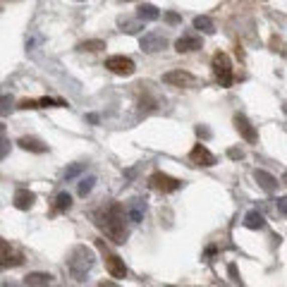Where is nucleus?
<instances>
[{
    "mask_svg": "<svg viewBox=\"0 0 287 287\" xmlns=\"http://www.w3.org/2000/svg\"><path fill=\"white\" fill-rule=\"evenodd\" d=\"M125 213H127V208H122L120 204H113V206L106 208L99 216V220H96V225H99V228L106 232V237H108L110 242H115V244H125V242H127Z\"/></svg>",
    "mask_w": 287,
    "mask_h": 287,
    "instance_id": "1",
    "label": "nucleus"
},
{
    "mask_svg": "<svg viewBox=\"0 0 287 287\" xmlns=\"http://www.w3.org/2000/svg\"><path fill=\"white\" fill-rule=\"evenodd\" d=\"M96 263V256H93V249L86 247V244H79V247L72 249V254H69V275L74 277L77 282H84L86 275H89V270L93 268Z\"/></svg>",
    "mask_w": 287,
    "mask_h": 287,
    "instance_id": "2",
    "label": "nucleus"
},
{
    "mask_svg": "<svg viewBox=\"0 0 287 287\" xmlns=\"http://www.w3.org/2000/svg\"><path fill=\"white\" fill-rule=\"evenodd\" d=\"M213 74L223 89H230L232 86V62L225 53H216L213 55Z\"/></svg>",
    "mask_w": 287,
    "mask_h": 287,
    "instance_id": "3",
    "label": "nucleus"
},
{
    "mask_svg": "<svg viewBox=\"0 0 287 287\" xmlns=\"http://www.w3.org/2000/svg\"><path fill=\"white\" fill-rule=\"evenodd\" d=\"M96 247L103 251V256H106V268H108L110 277H115V280H120V277L127 275V266H125V261L118 256V254H113L108 247H106V242L103 239H99L96 242Z\"/></svg>",
    "mask_w": 287,
    "mask_h": 287,
    "instance_id": "4",
    "label": "nucleus"
},
{
    "mask_svg": "<svg viewBox=\"0 0 287 287\" xmlns=\"http://www.w3.org/2000/svg\"><path fill=\"white\" fill-rule=\"evenodd\" d=\"M163 84H168V86H175V89H192V86H197L199 79L187 72V69H170L163 74Z\"/></svg>",
    "mask_w": 287,
    "mask_h": 287,
    "instance_id": "5",
    "label": "nucleus"
},
{
    "mask_svg": "<svg viewBox=\"0 0 287 287\" xmlns=\"http://www.w3.org/2000/svg\"><path fill=\"white\" fill-rule=\"evenodd\" d=\"M106 67L113 72V74H120V77H129L137 72V65L132 58H125V55H110L106 60Z\"/></svg>",
    "mask_w": 287,
    "mask_h": 287,
    "instance_id": "6",
    "label": "nucleus"
},
{
    "mask_svg": "<svg viewBox=\"0 0 287 287\" xmlns=\"http://www.w3.org/2000/svg\"><path fill=\"white\" fill-rule=\"evenodd\" d=\"M139 46H141L144 53H158V50H163L165 46H168V41H165V36L158 34V31H149V34L141 36Z\"/></svg>",
    "mask_w": 287,
    "mask_h": 287,
    "instance_id": "7",
    "label": "nucleus"
},
{
    "mask_svg": "<svg viewBox=\"0 0 287 287\" xmlns=\"http://www.w3.org/2000/svg\"><path fill=\"white\" fill-rule=\"evenodd\" d=\"M179 179L170 177V175H165V172H153L151 175V187L158 189V192H163V194H170V192H177L179 189Z\"/></svg>",
    "mask_w": 287,
    "mask_h": 287,
    "instance_id": "8",
    "label": "nucleus"
},
{
    "mask_svg": "<svg viewBox=\"0 0 287 287\" xmlns=\"http://www.w3.org/2000/svg\"><path fill=\"white\" fill-rule=\"evenodd\" d=\"M189 158H192L194 165H201V168H211V165H216V156H213L204 144H197L194 149L189 151Z\"/></svg>",
    "mask_w": 287,
    "mask_h": 287,
    "instance_id": "9",
    "label": "nucleus"
},
{
    "mask_svg": "<svg viewBox=\"0 0 287 287\" xmlns=\"http://www.w3.org/2000/svg\"><path fill=\"white\" fill-rule=\"evenodd\" d=\"M0 251H3V268H15V266H22V254L20 251H15L10 247V242L8 239H3L0 242Z\"/></svg>",
    "mask_w": 287,
    "mask_h": 287,
    "instance_id": "10",
    "label": "nucleus"
},
{
    "mask_svg": "<svg viewBox=\"0 0 287 287\" xmlns=\"http://www.w3.org/2000/svg\"><path fill=\"white\" fill-rule=\"evenodd\" d=\"M235 127H237V132L247 139L249 144H256L258 141V134H256V129H254V125H251L244 115H239V113L235 115Z\"/></svg>",
    "mask_w": 287,
    "mask_h": 287,
    "instance_id": "11",
    "label": "nucleus"
},
{
    "mask_svg": "<svg viewBox=\"0 0 287 287\" xmlns=\"http://www.w3.org/2000/svg\"><path fill=\"white\" fill-rule=\"evenodd\" d=\"M201 48V39L194 36V34H184L175 41V50L177 53H192V50H199Z\"/></svg>",
    "mask_w": 287,
    "mask_h": 287,
    "instance_id": "12",
    "label": "nucleus"
},
{
    "mask_svg": "<svg viewBox=\"0 0 287 287\" xmlns=\"http://www.w3.org/2000/svg\"><path fill=\"white\" fill-rule=\"evenodd\" d=\"M34 201H36V194L29 189H20L15 194V208H20V211H29L34 206Z\"/></svg>",
    "mask_w": 287,
    "mask_h": 287,
    "instance_id": "13",
    "label": "nucleus"
},
{
    "mask_svg": "<svg viewBox=\"0 0 287 287\" xmlns=\"http://www.w3.org/2000/svg\"><path fill=\"white\" fill-rule=\"evenodd\" d=\"M254 179L258 182V187L263 189V192H275L277 189V179L270 175V172H266V170H256L254 172Z\"/></svg>",
    "mask_w": 287,
    "mask_h": 287,
    "instance_id": "14",
    "label": "nucleus"
},
{
    "mask_svg": "<svg viewBox=\"0 0 287 287\" xmlns=\"http://www.w3.org/2000/svg\"><path fill=\"white\" fill-rule=\"evenodd\" d=\"M17 144H20L24 151H31V153H46V151H48V146L36 137H22Z\"/></svg>",
    "mask_w": 287,
    "mask_h": 287,
    "instance_id": "15",
    "label": "nucleus"
},
{
    "mask_svg": "<svg viewBox=\"0 0 287 287\" xmlns=\"http://www.w3.org/2000/svg\"><path fill=\"white\" fill-rule=\"evenodd\" d=\"M144 213H146V204H144L141 199H134L127 206V218L132 220V223H141V220H144Z\"/></svg>",
    "mask_w": 287,
    "mask_h": 287,
    "instance_id": "16",
    "label": "nucleus"
},
{
    "mask_svg": "<svg viewBox=\"0 0 287 287\" xmlns=\"http://www.w3.org/2000/svg\"><path fill=\"white\" fill-rule=\"evenodd\" d=\"M50 282H53L50 273H29L27 280H24L27 287H50Z\"/></svg>",
    "mask_w": 287,
    "mask_h": 287,
    "instance_id": "17",
    "label": "nucleus"
},
{
    "mask_svg": "<svg viewBox=\"0 0 287 287\" xmlns=\"http://www.w3.org/2000/svg\"><path fill=\"white\" fill-rule=\"evenodd\" d=\"M244 225L249 230H261L266 225V218H263V213H258V211H249L247 218H244Z\"/></svg>",
    "mask_w": 287,
    "mask_h": 287,
    "instance_id": "18",
    "label": "nucleus"
},
{
    "mask_svg": "<svg viewBox=\"0 0 287 287\" xmlns=\"http://www.w3.org/2000/svg\"><path fill=\"white\" fill-rule=\"evenodd\" d=\"M137 17L141 22H153V20H158L160 17V12H158L156 5H141V8L137 10Z\"/></svg>",
    "mask_w": 287,
    "mask_h": 287,
    "instance_id": "19",
    "label": "nucleus"
},
{
    "mask_svg": "<svg viewBox=\"0 0 287 287\" xmlns=\"http://www.w3.org/2000/svg\"><path fill=\"white\" fill-rule=\"evenodd\" d=\"M194 29L204 31V34H213V31H216V24H213V20H211V17H206V15H199V17H194Z\"/></svg>",
    "mask_w": 287,
    "mask_h": 287,
    "instance_id": "20",
    "label": "nucleus"
},
{
    "mask_svg": "<svg viewBox=\"0 0 287 287\" xmlns=\"http://www.w3.org/2000/svg\"><path fill=\"white\" fill-rule=\"evenodd\" d=\"M77 48H79L81 53H99V50L106 48V43H103L101 39H91V41H81Z\"/></svg>",
    "mask_w": 287,
    "mask_h": 287,
    "instance_id": "21",
    "label": "nucleus"
},
{
    "mask_svg": "<svg viewBox=\"0 0 287 287\" xmlns=\"http://www.w3.org/2000/svg\"><path fill=\"white\" fill-rule=\"evenodd\" d=\"M69 206H72V197H69L67 192L58 194V199H55V211H58V213H65Z\"/></svg>",
    "mask_w": 287,
    "mask_h": 287,
    "instance_id": "22",
    "label": "nucleus"
},
{
    "mask_svg": "<svg viewBox=\"0 0 287 287\" xmlns=\"http://www.w3.org/2000/svg\"><path fill=\"white\" fill-rule=\"evenodd\" d=\"M93 182H96V177H84L79 182V197H86V194H91V189H93Z\"/></svg>",
    "mask_w": 287,
    "mask_h": 287,
    "instance_id": "23",
    "label": "nucleus"
},
{
    "mask_svg": "<svg viewBox=\"0 0 287 287\" xmlns=\"http://www.w3.org/2000/svg\"><path fill=\"white\" fill-rule=\"evenodd\" d=\"M81 170H84V163H77V165H72V168L65 170V179H72V177H77Z\"/></svg>",
    "mask_w": 287,
    "mask_h": 287,
    "instance_id": "24",
    "label": "nucleus"
},
{
    "mask_svg": "<svg viewBox=\"0 0 287 287\" xmlns=\"http://www.w3.org/2000/svg\"><path fill=\"white\" fill-rule=\"evenodd\" d=\"M275 208H277V213H280V216H285L287 218V197H280L275 201Z\"/></svg>",
    "mask_w": 287,
    "mask_h": 287,
    "instance_id": "25",
    "label": "nucleus"
},
{
    "mask_svg": "<svg viewBox=\"0 0 287 287\" xmlns=\"http://www.w3.org/2000/svg\"><path fill=\"white\" fill-rule=\"evenodd\" d=\"M20 108H22V110H34V108H41V103H39V101L24 99V101L20 103Z\"/></svg>",
    "mask_w": 287,
    "mask_h": 287,
    "instance_id": "26",
    "label": "nucleus"
},
{
    "mask_svg": "<svg viewBox=\"0 0 287 287\" xmlns=\"http://www.w3.org/2000/svg\"><path fill=\"white\" fill-rule=\"evenodd\" d=\"M228 273H230V277H232V282H235V285H242V280H239V270H237L235 263H230V266H228Z\"/></svg>",
    "mask_w": 287,
    "mask_h": 287,
    "instance_id": "27",
    "label": "nucleus"
},
{
    "mask_svg": "<svg viewBox=\"0 0 287 287\" xmlns=\"http://www.w3.org/2000/svg\"><path fill=\"white\" fill-rule=\"evenodd\" d=\"M122 27H127V34H134V31H139V24L137 22H122Z\"/></svg>",
    "mask_w": 287,
    "mask_h": 287,
    "instance_id": "28",
    "label": "nucleus"
},
{
    "mask_svg": "<svg viewBox=\"0 0 287 287\" xmlns=\"http://www.w3.org/2000/svg\"><path fill=\"white\" fill-rule=\"evenodd\" d=\"M228 156H230V158H232V160H239V158H242V156H244V153H242V151H239V149H228Z\"/></svg>",
    "mask_w": 287,
    "mask_h": 287,
    "instance_id": "29",
    "label": "nucleus"
},
{
    "mask_svg": "<svg viewBox=\"0 0 287 287\" xmlns=\"http://www.w3.org/2000/svg\"><path fill=\"white\" fill-rule=\"evenodd\" d=\"M39 103H41V108H50V106H55V101L53 99H41Z\"/></svg>",
    "mask_w": 287,
    "mask_h": 287,
    "instance_id": "30",
    "label": "nucleus"
},
{
    "mask_svg": "<svg viewBox=\"0 0 287 287\" xmlns=\"http://www.w3.org/2000/svg\"><path fill=\"white\" fill-rule=\"evenodd\" d=\"M165 20H168L170 24H177V22H179V17H177V15H175V12H170V15H165Z\"/></svg>",
    "mask_w": 287,
    "mask_h": 287,
    "instance_id": "31",
    "label": "nucleus"
},
{
    "mask_svg": "<svg viewBox=\"0 0 287 287\" xmlns=\"http://www.w3.org/2000/svg\"><path fill=\"white\" fill-rule=\"evenodd\" d=\"M99 287H120L118 282H110V280H103V282H99Z\"/></svg>",
    "mask_w": 287,
    "mask_h": 287,
    "instance_id": "32",
    "label": "nucleus"
},
{
    "mask_svg": "<svg viewBox=\"0 0 287 287\" xmlns=\"http://www.w3.org/2000/svg\"><path fill=\"white\" fill-rule=\"evenodd\" d=\"M197 134H199V137H208V134H211V132H208L206 127H197Z\"/></svg>",
    "mask_w": 287,
    "mask_h": 287,
    "instance_id": "33",
    "label": "nucleus"
},
{
    "mask_svg": "<svg viewBox=\"0 0 287 287\" xmlns=\"http://www.w3.org/2000/svg\"><path fill=\"white\" fill-rule=\"evenodd\" d=\"M282 182H285V184H287V172H285V175H282Z\"/></svg>",
    "mask_w": 287,
    "mask_h": 287,
    "instance_id": "34",
    "label": "nucleus"
}]
</instances>
